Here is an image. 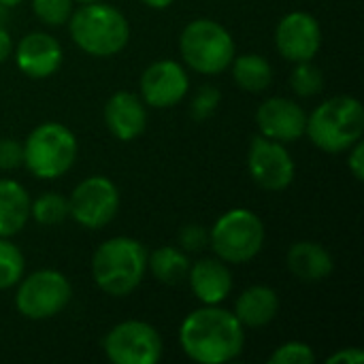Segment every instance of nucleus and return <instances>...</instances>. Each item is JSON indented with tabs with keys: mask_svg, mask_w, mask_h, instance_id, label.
<instances>
[{
	"mask_svg": "<svg viewBox=\"0 0 364 364\" xmlns=\"http://www.w3.org/2000/svg\"><path fill=\"white\" fill-rule=\"evenodd\" d=\"M179 343L194 363H230L239 358L245 348V326L232 311L218 305H203L183 318Z\"/></svg>",
	"mask_w": 364,
	"mask_h": 364,
	"instance_id": "1",
	"label": "nucleus"
},
{
	"mask_svg": "<svg viewBox=\"0 0 364 364\" xmlns=\"http://www.w3.org/2000/svg\"><path fill=\"white\" fill-rule=\"evenodd\" d=\"M147 273V250L132 237L102 241L92 256V277L96 286L115 299L132 294Z\"/></svg>",
	"mask_w": 364,
	"mask_h": 364,
	"instance_id": "2",
	"label": "nucleus"
},
{
	"mask_svg": "<svg viewBox=\"0 0 364 364\" xmlns=\"http://www.w3.org/2000/svg\"><path fill=\"white\" fill-rule=\"evenodd\" d=\"M68 32L75 45L94 58L115 55L126 49L130 41L126 15L102 0L79 4L68 19Z\"/></svg>",
	"mask_w": 364,
	"mask_h": 364,
	"instance_id": "3",
	"label": "nucleus"
},
{
	"mask_svg": "<svg viewBox=\"0 0 364 364\" xmlns=\"http://www.w3.org/2000/svg\"><path fill=\"white\" fill-rule=\"evenodd\" d=\"M305 134L326 151L341 154L358 143L364 134V109L354 96H333L307 115Z\"/></svg>",
	"mask_w": 364,
	"mask_h": 364,
	"instance_id": "4",
	"label": "nucleus"
},
{
	"mask_svg": "<svg viewBox=\"0 0 364 364\" xmlns=\"http://www.w3.org/2000/svg\"><path fill=\"white\" fill-rule=\"evenodd\" d=\"M77 136L60 122L36 126L23 141V166L38 179H58L66 175L77 160Z\"/></svg>",
	"mask_w": 364,
	"mask_h": 364,
	"instance_id": "5",
	"label": "nucleus"
},
{
	"mask_svg": "<svg viewBox=\"0 0 364 364\" xmlns=\"http://www.w3.org/2000/svg\"><path fill=\"white\" fill-rule=\"evenodd\" d=\"M179 51L183 62L200 75H220L228 70L237 55L232 34L215 19H194L179 36Z\"/></svg>",
	"mask_w": 364,
	"mask_h": 364,
	"instance_id": "6",
	"label": "nucleus"
},
{
	"mask_svg": "<svg viewBox=\"0 0 364 364\" xmlns=\"http://www.w3.org/2000/svg\"><path fill=\"white\" fill-rule=\"evenodd\" d=\"M267 230L260 215L252 209H230L220 215L209 230L211 250L226 264H247L264 247Z\"/></svg>",
	"mask_w": 364,
	"mask_h": 364,
	"instance_id": "7",
	"label": "nucleus"
},
{
	"mask_svg": "<svg viewBox=\"0 0 364 364\" xmlns=\"http://www.w3.org/2000/svg\"><path fill=\"white\" fill-rule=\"evenodd\" d=\"M73 299L68 277L53 269L34 271L17 282L15 309L28 320H49L66 309Z\"/></svg>",
	"mask_w": 364,
	"mask_h": 364,
	"instance_id": "8",
	"label": "nucleus"
},
{
	"mask_svg": "<svg viewBox=\"0 0 364 364\" xmlns=\"http://www.w3.org/2000/svg\"><path fill=\"white\" fill-rule=\"evenodd\" d=\"M102 350L113 364H156L162 358L164 343L149 322L126 320L105 335Z\"/></svg>",
	"mask_w": 364,
	"mask_h": 364,
	"instance_id": "9",
	"label": "nucleus"
},
{
	"mask_svg": "<svg viewBox=\"0 0 364 364\" xmlns=\"http://www.w3.org/2000/svg\"><path fill=\"white\" fill-rule=\"evenodd\" d=\"M119 190L102 175H92L75 186L68 196V215L87 230H100L111 224L119 211Z\"/></svg>",
	"mask_w": 364,
	"mask_h": 364,
	"instance_id": "10",
	"label": "nucleus"
},
{
	"mask_svg": "<svg viewBox=\"0 0 364 364\" xmlns=\"http://www.w3.org/2000/svg\"><path fill=\"white\" fill-rule=\"evenodd\" d=\"M247 171L262 190L282 192L294 181L296 166L284 143L258 134L247 149Z\"/></svg>",
	"mask_w": 364,
	"mask_h": 364,
	"instance_id": "11",
	"label": "nucleus"
},
{
	"mask_svg": "<svg viewBox=\"0 0 364 364\" xmlns=\"http://www.w3.org/2000/svg\"><path fill=\"white\" fill-rule=\"evenodd\" d=\"M275 47L288 62L314 60L322 47L320 21L307 11H292L284 15L275 28Z\"/></svg>",
	"mask_w": 364,
	"mask_h": 364,
	"instance_id": "12",
	"label": "nucleus"
},
{
	"mask_svg": "<svg viewBox=\"0 0 364 364\" xmlns=\"http://www.w3.org/2000/svg\"><path fill=\"white\" fill-rule=\"evenodd\" d=\"M141 98L154 109H171L190 92V77L175 60H158L149 64L139 81Z\"/></svg>",
	"mask_w": 364,
	"mask_h": 364,
	"instance_id": "13",
	"label": "nucleus"
},
{
	"mask_svg": "<svg viewBox=\"0 0 364 364\" xmlns=\"http://www.w3.org/2000/svg\"><path fill=\"white\" fill-rule=\"evenodd\" d=\"M256 126L262 136L279 143H290L305 134L307 113L296 100L273 96L258 107Z\"/></svg>",
	"mask_w": 364,
	"mask_h": 364,
	"instance_id": "14",
	"label": "nucleus"
},
{
	"mask_svg": "<svg viewBox=\"0 0 364 364\" xmlns=\"http://www.w3.org/2000/svg\"><path fill=\"white\" fill-rule=\"evenodd\" d=\"M62 45L47 32H30L15 47V64L30 79H47L62 66Z\"/></svg>",
	"mask_w": 364,
	"mask_h": 364,
	"instance_id": "15",
	"label": "nucleus"
},
{
	"mask_svg": "<svg viewBox=\"0 0 364 364\" xmlns=\"http://www.w3.org/2000/svg\"><path fill=\"white\" fill-rule=\"evenodd\" d=\"M105 124L109 132L119 141H134L145 132L147 109L141 96L119 90L105 105Z\"/></svg>",
	"mask_w": 364,
	"mask_h": 364,
	"instance_id": "16",
	"label": "nucleus"
},
{
	"mask_svg": "<svg viewBox=\"0 0 364 364\" xmlns=\"http://www.w3.org/2000/svg\"><path fill=\"white\" fill-rule=\"evenodd\" d=\"M190 288L194 296L203 305H220L228 299L232 292V273L224 260L215 258H203L194 264H190L188 277Z\"/></svg>",
	"mask_w": 364,
	"mask_h": 364,
	"instance_id": "17",
	"label": "nucleus"
},
{
	"mask_svg": "<svg viewBox=\"0 0 364 364\" xmlns=\"http://www.w3.org/2000/svg\"><path fill=\"white\" fill-rule=\"evenodd\" d=\"M286 264H288V271L303 284L324 282L335 269V260H333L331 252L316 241L294 243L288 250Z\"/></svg>",
	"mask_w": 364,
	"mask_h": 364,
	"instance_id": "18",
	"label": "nucleus"
},
{
	"mask_svg": "<svg viewBox=\"0 0 364 364\" xmlns=\"http://www.w3.org/2000/svg\"><path fill=\"white\" fill-rule=\"evenodd\" d=\"M237 320L247 328H262L279 314V296L269 286H252L243 290L235 303Z\"/></svg>",
	"mask_w": 364,
	"mask_h": 364,
	"instance_id": "19",
	"label": "nucleus"
},
{
	"mask_svg": "<svg viewBox=\"0 0 364 364\" xmlns=\"http://www.w3.org/2000/svg\"><path fill=\"white\" fill-rule=\"evenodd\" d=\"M30 220V196L13 179H0V237L11 239Z\"/></svg>",
	"mask_w": 364,
	"mask_h": 364,
	"instance_id": "20",
	"label": "nucleus"
},
{
	"mask_svg": "<svg viewBox=\"0 0 364 364\" xmlns=\"http://www.w3.org/2000/svg\"><path fill=\"white\" fill-rule=\"evenodd\" d=\"M235 83L250 94H260L264 92L271 81H273V66L267 58L260 53H241L235 55L230 66Z\"/></svg>",
	"mask_w": 364,
	"mask_h": 364,
	"instance_id": "21",
	"label": "nucleus"
},
{
	"mask_svg": "<svg viewBox=\"0 0 364 364\" xmlns=\"http://www.w3.org/2000/svg\"><path fill=\"white\" fill-rule=\"evenodd\" d=\"M147 271L164 286H177L188 277L190 258L183 250L164 245L147 254Z\"/></svg>",
	"mask_w": 364,
	"mask_h": 364,
	"instance_id": "22",
	"label": "nucleus"
},
{
	"mask_svg": "<svg viewBox=\"0 0 364 364\" xmlns=\"http://www.w3.org/2000/svg\"><path fill=\"white\" fill-rule=\"evenodd\" d=\"M30 218L41 226H53L68 218V198L58 192H47L30 200Z\"/></svg>",
	"mask_w": 364,
	"mask_h": 364,
	"instance_id": "23",
	"label": "nucleus"
},
{
	"mask_svg": "<svg viewBox=\"0 0 364 364\" xmlns=\"http://www.w3.org/2000/svg\"><path fill=\"white\" fill-rule=\"evenodd\" d=\"M23 271L26 258L21 250L9 239L0 237V290L17 286V282L23 277Z\"/></svg>",
	"mask_w": 364,
	"mask_h": 364,
	"instance_id": "24",
	"label": "nucleus"
},
{
	"mask_svg": "<svg viewBox=\"0 0 364 364\" xmlns=\"http://www.w3.org/2000/svg\"><path fill=\"white\" fill-rule=\"evenodd\" d=\"M290 87L294 90L296 96H303V98L320 94L324 90V73H322V68L316 66L314 60L296 62L292 73H290Z\"/></svg>",
	"mask_w": 364,
	"mask_h": 364,
	"instance_id": "25",
	"label": "nucleus"
},
{
	"mask_svg": "<svg viewBox=\"0 0 364 364\" xmlns=\"http://www.w3.org/2000/svg\"><path fill=\"white\" fill-rule=\"evenodd\" d=\"M32 11L43 23L58 28V26L68 23L75 11V2L73 0H32Z\"/></svg>",
	"mask_w": 364,
	"mask_h": 364,
	"instance_id": "26",
	"label": "nucleus"
},
{
	"mask_svg": "<svg viewBox=\"0 0 364 364\" xmlns=\"http://www.w3.org/2000/svg\"><path fill=\"white\" fill-rule=\"evenodd\" d=\"M316 363V352L305 341H286L269 356V364H311Z\"/></svg>",
	"mask_w": 364,
	"mask_h": 364,
	"instance_id": "27",
	"label": "nucleus"
},
{
	"mask_svg": "<svg viewBox=\"0 0 364 364\" xmlns=\"http://www.w3.org/2000/svg\"><path fill=\"white\" fill-rule=\"evenodd\" d=\"M220 102H222L220 90L213 87V85H203V87L196 92V96L192 98V102H190V113H192V117L198 119V122L209 119V117L218 111Z\"/></svg>",
	"mask_w": 364,
	"mask_h": 364,
	"instance_id": "28",
	"label": "nucleus"
},
{
	"mask_svg": "<svg viewBox=\"0 0 364 364\" xmlns=\"http://www.w3.org/2000/svg\"><path fill=\"white\" fill-rule=\"evenodd\" d=\"M179 243L183 252H200L209 243V230L200 224H188L179 232Z\"/></svg>",
	"mask_w": 364,
	"mask_h": 364,
	"instance_id": "29",
	"label": "nucleus"
},
{
	"mask_svg": "<svg viewBox=\"0 0 364 364\" xmlns=\"http://www.w3.org/2000/svg\"><path fill=\"white\" fill-rule=\"evenodd\" d=\"M23 164V143L17 139H0V171H15Z\"/></svg>",
	"mask_w": 364,
	"mask_h": 364,
	"instance_id": "30",
	"label": "nucleus"
},
{
	"mask_svg": "<svg viewBox=\"0 0 364 364\" xmlns=\"http://www.w3.org/2000/svg\"><path fill=\"white\" fill-rule=\"evenodd\" d=\"M348 168L350 173L354 175L356 181H363L364 179V145L363 139L358 143H354L350 149H348Z\"/></svg>",
	"mask_w": 364,
	"mask_h": 364,
	"instance_id": "31",
	"label": "nucleus"
},
{
	"mask_svg": "<svg viewBox=\"0 0 364 364\" xmlns=\"http://www.w3.org/2000/svg\"><path fill=\"white\" fill-rule=\"evenodd\" d=\"M364 363V352L360 348H341L326 358V364H360Z\"/></svg>",
	"mask_w": 364,
	"mask_h": 364,
	"instance_id": "32",
	"label": "nucleus"
},
{
	"mask_svg": "<svg viewBox=\"0 0 364 364\" xmlns=\"http://www.w3.org/2000/svg\"><path fill=\"white\" fill-rule=\"evenodd\" d=\"M13 51V38L6 28H0V64L11 55Z\"/></svg>",
	"mask_w": 364,
	"mask_h": 364,
	"instance_id": "33",
	"label": "nucleus"
},
{
	"mask_svg": "<svg viewBox=\"0 0 364 364\" xmlns=\"http://www.w3.org/2000/svg\"><path fill=\"white\" fill-rule=\"evenodd\" d=\"M143 4H147L149 9H156V11H164L168 9L175 0H141Z\"/></svg>",
	"mask_w": 364,
	"mask_h": 364,
	"instance_id": "34",
	"label": "nucleus"
},
{
	"mask_svg": "<svg viewBox=\"0 0 364 364\" xmlns=\"http://www.w3.org/2000/svg\"><path fill=\"white\" fill-rule=\"evenodd\" d=\"M6 21H9V6L0 2V28H6Z\"/></svg>",
	"mask_w": 364,
	"mask_h": 364,
	"instance_id": "35",
	"label": "nucleus"
},
{
	"mask_svg": "<svg viewBox=\"0 0 364 364\" xmlns=\"http://www.w3.org/2000/svg\"><path fill=\"white\" fill-rule=\"evenodd\" d=\"M0 2H2L4 6H9V9H11V6H17V4H21L23 0H0Z\"/></svg>",
	"mask_w": 364,
	"mask_h": 364,
	"instance_id": "36",
	"label": "nucleus"
},
{
	"mask_svg": "<svg viewBox=\"0 0 364 364\" xmlns=\"http://www.w3.org/2000/svg\"><path fill=\"white\" fill-rule=\"evenodd\" d=\"M73 2H79V4H90V2H100V0H73Z\"/></svg>",
	"mask_w": 364,
	"mask_h": 364,
	"instance_id": "37",
	"label": "nucleus"
}]
</instances>
